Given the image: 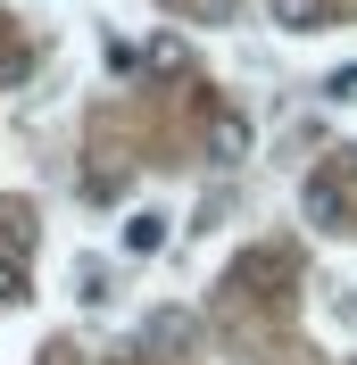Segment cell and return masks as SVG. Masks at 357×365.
<instances>
[{"label":"cell","instance_id":"6da1fadb","mask_svg":"<svg viewBox=\"0 0 357 365\" xmlns=\"http://www.w3.org/2000/svg\"><path fill=\"white\" fill-rule=\"evenodd\" d=\"M299 207H308L316 232H357V191L324 166V175H308V191H299Z\"/></svg>","mask_w":357,"mask_h":365},{"label":"cell","instance_id":"7a4b0ae2","mask_svg":"<svg viewBox=\"0 0 357 365\" xmlns=\"http://www.w3.org/2000/svg\"><path fill=\"white\" fill-rule=\"evenodd\" d=\"M208 158H216V166H241L249 158V116L241 108H216V116H208Z\"/></svg>","mask_w":357,"mask_h":365},{"label":"cell","instance_id":"3957f363","mask_svg":"<svg viewBox=\"0 0 357 365\" xmlns=\"http://www.w3.org/2000/svg\"><path fill=\"white\" fill-rule=\"evenodd\" d=\"M266 17L283 25V34H316V25H324V0H266Z\"/></svg>","mask_w":357,"mask_h":365},{"label":"cell","instance_id":"277c9868","mask_svg":"<svg viewBox=\"0 0 357 365\" xmlns=\"http://www.w3.org/2000/svg\"><path fill=\"white\" fill-rule=\"evenodd\" d=\"M158 241H166V216H158V207H141L134 225H125V250H158Z\"/></svg>","mask_w":357,"mask_h":365},{"label":"cell","instance_id":"5b68a950","mask_svg":"<svg viewBox=\"0 0 357 365\" xmlns=\"http://www.w3.org/2000/svg\"><path fill=\"white\" fill-rule=\"evenodd\" d=\"M183 9H191L200 25H233V17H241V0H183Z\"/></svg>","mask_w":357,"mask_h":365},{"label":"cell","instance_id":"8992f818","mask_svg":"<svg viewBox=\"0 0 357 365\" xmlns=\"http://www.w3.org/2000/svg\"><path fill=\"white\" fill-rule=\"evenodd\" d=\"M0 299H25V266H17L9 250H0Z\"/></svg>","mask_w":357,"mask_h":365},{"label":"cell","instance_id":"52a82bcc","mask_svg":"<svg viewBox=\"0 0 357 365\" xmlns=\"http://www.w3.org/2000/svg\"><path fill=\"white\" fill-rule=\"evenodd\" d=\"M150 67H158V75H175V67H183V42H166V34H158V42H150Z\"/></svg>","mask_w":357,"mask_h":365},{"label":"cell","instance_id":"ba28073f","mask_svg":"<svg viewBox=\"0 0 357 365\" xmlns=\"http://www.w3.org/2000/svg\"><path fill=\"white\" fill-rule=\"evenodd\" d=\"M349 175H357V150H349Z\"/></svg>","mask_w":357,"mask_h":365}]
</instances>
